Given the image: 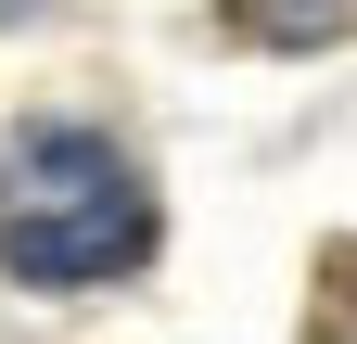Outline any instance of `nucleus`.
I'll return each instance as SVG.
<instances>
[{"label": "nucleus", "instance_id": "obj_1", "mask_svg": "<svg viewBox=\"0 0 357 344\" xmlns=\"http://www.w3.org/2000/svg\"><path fill=\"white\" fill-rule=\"evenodd\" d=\"M141 255H153L141 166L102 127H64V115L13 127V153H0V268L38 293H89V281H128Z\"/></svg>", "mask_w": 357, "mask_h": 344}, {"label": "nucleus", "instance_id": "obj_2", "mask_svg": "<svg viewBox=\"0 0 357 344\" xmlns=\"http://www.w3.org/2000/svg\"><path fill=\"white\" fill-rule=\"evenodd\" d=\"M217 26L255 38V52H319V38L357 26V0H217Z\"/></svg>", "mask_w": 357, "mask_h": 344}, {"label": "nucleus", "instance_id": "obj_3", "mask_svg": "<svg viewBox=\"0 0 357 344\" xmlns=\"http://www.w3.org/2000/svg\"><path fill=\"white\" fill-rule=\"evenodd\" d=\"M306 344H357V242H332L306 281Z\"/></svg>", "mask_w": 357, "mask_h": 344}]
</instances>
